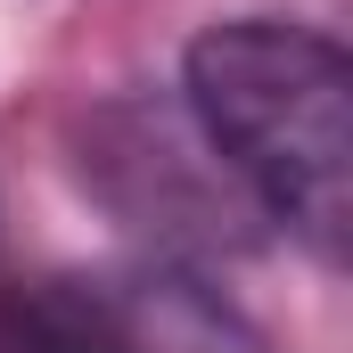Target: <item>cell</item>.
<instances>
[{
  "instance_id": "2",
  "label": "cell",
  "mask_w": 353,
  "mask_h": 353,
  "mask_svg": "<svg viewBox=\"0 0 353 353\" xmlns=\"http://www.w3.org/2000/svg\"><path fill=\"white\" fill-rule=\"evenodd\" d=\"M8 353H271V337L197 271L140 263H66L41 271L0 312Z\"/></svg>"
},
{
  "instance_id": "1",
  "label": "cell",
  "mask_w": 353,
  "mask_h": 353,
  "mask_svg": "<svg viewBox=\"0 0 353 353\" xmlns=\"http://www.w3.org/2000/svg\"><path fill=\"white\" fill-rule=\"evenodd\" d=\"M181 99L214 148L288 239L321 263L353 247V58L288 17L205 25L181 58Z\"/></svg>"
},
{
  "instance_id": "3",
  "label": "cell",
  "mask_w": 353,
  "mask_h": 353,
  "mask_svg": "<svg viewBox=\"0 0 353 353\" xmlns=\"http://www.w3.org/2000/svg\"><path fill=\"white\" fill-rule=\"evenodd\" d=\"M0 353H8V337H0Z\"/></svg>"
}]
</instances>
